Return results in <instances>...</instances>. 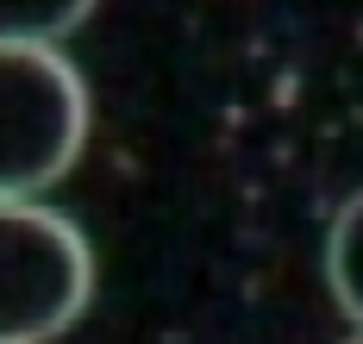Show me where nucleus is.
I'll return each instance as SVG.
<instances>
[{
    "label": "nucleus",
    "mask_w": 363,
    "mask_h": 344,
    "mask_svg": "<svg viewBox=\"0 0 363 344\" xmlns=\"http://www.w3.org/2000/svg\"><path fill=\"white\" fill-rule=\"evenodd\" d=\"M326 282L338 306L357 319L363 332V188L338 207V219H332V238H326Z\"/></svg>",
    "instance_id": "7ed1b4c3"
},
{
    "label": "nucleus",
    "mask_w": 363,
    "mask_h": 344,
    "mask_svg": "<svg viewBox=\"0 0 363 344\" xmlns=\"http://www.w3.org/2000/svg\"><path fill=\"white\" fill-rule=\"evenodd\" d=\"M94 301V251L44 200H0V344L63 338Z\"/></svg>",
    "instance_id": "f03ea898"
},
{
    "label": "nucleus",
    "mask_w": 363,
    "mask_h": 344,
    "mask_svg": "<svg viewBox=\"0 0 363 344\" xmlns=\"http://www.w3.org/2000/svg\"><path fill=\"white\" fill-rule=\"evenodd\" d=\"M351 344H363V332H357V338H351Z\"/></svg>",
    "instance_id": "39448f33"
},
{
    "label": "nucleus",
    "mask_w": 363,
    "mask_h": 344,
    "mask_svg": "<svg viewBox=\"0 0 363 344\" xmlns=\"http://www.w3.org/2000/svg\"><path fill=\"white\" fill-rule=\"evenodd\" d=\"M88 144V81L57 44H0V200H38Z\"/></svg>",
    "instance_id": "f257e3e1"
},
{
    "label": "nucleus",
    "mask_w": 363,
    "mask_h": 344,
    "mask_svg": "<svg viewBox=\"0 0 363 344\" xmlns=\"http://www.w3.org/2000/svg\"><path fill=\"white\" fill-rule=\"evenodd\" d=\"M94 0H0V44H63Z\"/></svg>",
    "instance_id": "20e7f679"
}]
</instances>
